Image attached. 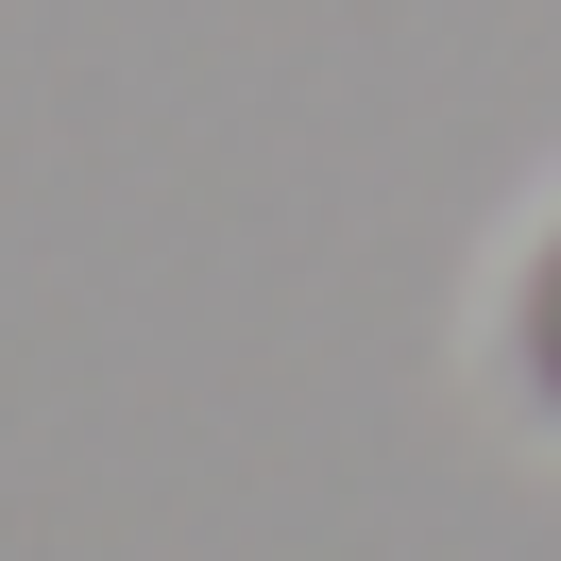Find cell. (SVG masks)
<instances>
[{
  "label": "cell",
  "mask_w": 561,
  "mask_h": 561,
  "mask_svg": "<svg viewBox=\"0 0 561 561\" xmlns=\"http://www.w3.org/2000/svg\"><path fill=\"white\" fill-rule=\"evenodd\" d=\"M477 391L527 443H561V187L511 221V255H493V289H477Z\"/></svg>",
  "instance_id": "6da1fadb"
}]
</instances>
